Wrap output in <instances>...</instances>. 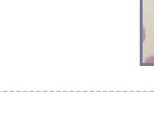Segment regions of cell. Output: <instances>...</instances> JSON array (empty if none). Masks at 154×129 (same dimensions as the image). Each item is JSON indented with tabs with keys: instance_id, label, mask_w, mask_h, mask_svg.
Returning <instances> with one entry per match:
<instances>
[{
	"instance_id": "6da1fadb",
	"label": "cell",
	"mask_w": 154,
	"mask_h": 129,
	"mask_svg": "<svg viewBox=\"0 0 154 129\" xmlns=\"http://www.w3.org/2000/svg\"><path fill=\"white\" fill-rule=\"evenodd\" d=\"M146 64H154V57H149L146 59Z\"/></svg>"
}]
</instances>
